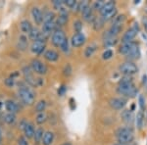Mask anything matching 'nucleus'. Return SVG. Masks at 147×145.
Instances as JSON below:
<instances>
[{
    "label": "nucleus",
    "mask_w": 147,
    "mask_h": 145,
    "mask_svg": "<svg viewBox=\"0 0 147 145\" xmlns=\"http://www.w3.org/2000/svg\"><path fill=\"white\" fill-rule=\"evenodd\" d=\"M116 137H117L119 143L129 144L134 141V132H132L131 127H121L116 132Z\"/></svg>",
    "instance_id": "obj_1"
},
{
    "label": "nucleus",
    "mask_w": 147,
    "mask_h": 145,
    "mask_svg": "<svg viewBox=\"0 0 147 145\" xmlns=\"http://www.w3.org/2000/svg\"><path fill=\"white\" fill-rule=\"evenodd\" d=\"M19 97L26 105H32L35 100V95L32 89L27 86H22L19 90Z\"/></svg>",
    "instance_id": "obj_2"
},
{
    "label": "nucleus",
    "mask_w": 147,
    "mask_h": 145,
    "mask_svg": "<svg viewBox=\"0 0 147 145\" xmlns=\"http://www.w3.org/2000/svg\"><path fill=\"white\" fill-rule=\"evenodd\" d=\"M118 92L127 97H134L137 94V88L136 87V85L134 84V82L119 84V86H118Z\"/></svg>",
    "instance_id": "obj_3"
},
{
    "label": "nucleus",
    "mask_w": 147,
    "mask_h": 145,
    "mask_svg": "<svg viewBox=\"0 0 147 145\" xmlns=\"http://www.w3.org/2000/svg\"><path fill=\"white\" fill-rule=\"evenodd\" d=\"M24 72V76H25V80L26 82H28V84L32 85V86H39V85L42 84V80L41 78H36L34 77L32 73V69L30 67H25L23 70Z\"/></svg>",
    "instance_id": "obj_4"
},
{
    "label": "nucleus",
    "mask_w": 147,
    "mask_h": 145,
    "mask_svg": "<svg viewBox=\"0 0 147 145\" xmlns=\"http://www.w3.org/2000/svg\"><path fill=\"white\" fill-rule=\"evenodd\" d=\"M66 40H67V37H66L65 32L62 30H60V28H57L55 32H53V34H52L51 41L54 46L56 47H61Z\"/></svg>",
    "instance_id": "obj_5"
},
{
    "label": "nucleus",
    "mask_w": 147,
    "mask_h": 145,
    "mask_svg": "<svg viewBox=\"0 0 147 145\" xmlns=\"http://www.w3.org/2000/svg\"><path fill=\"white\" fill-rule=\"evenodd\" d=\"M120 72L125 76H132L138 72V68L132 62H125L120 66Z\"/></svg>",
    "instance_id": "obj_6"
},
{
    "label": "nucleus",
    "mask_w": 147,
    "mask_h": 145,
    "mask_svg": "<svg viewBox=\"0 0 147 145\" xmlns=\"http://www.w3.org/2000/svg\"><path fill=\"white\" fill-rule=\"evenodd\" d=\"M138 32H139L138 24H134V25L130 28H129V30L125 32V34L123 35V38H122L123 43L132 42V40L134 39V37H136L137 34H138Z\"/></svg>",
    "instance_id": "obj_7"
},
{
    "label": "nucleus",
    "mask_w": 147,
    "mask_h": 145,
    "mask_svg": "<svg viewBox=\"0 0 147 145\" xmlns=\"http://www.w3.org/2000/svg\"><path fill=\"white\" fill-rule=\"evenodd\" d=\"M30 67H32V70L34 72L38 74V75H45L47 73L46 65L42 63L40 60H38V59H34L32 61V64H30Z\"/></svg>",
    "instance_id": "obj_8"
},
{
    "label": "nucleus",
    "mask_w": 147,
    "mask_h": 145,
    "mask_svg": "<svg viewBox=\"0 0 147 145\" xmlns=\"http://www.w3.org/2000/svg\"><path fill=\"white\" fill-rule=\"evenodd\" d=\"M85 42V35L82 32H77L72 36V39H71V43L74 47H80L84 44Z\"/></svg>",
    "instance_id": "obj_9"
},
{
    "label": "nucleus",
    "mask_w": 147,
    "mask_h": 145,
    "mask_svg": "<svg viewBox=\"0 0 147 145\" xmlns=\"http://www.w3.org/2000/svg\"><path fill=\"white\" fill-rule=\"evenodd\" d=\"M109 104L115 110H122L127 104V100L125 98H112L109 101Z\"/></svg>",
    "instance_id": "obj_10"
},
{
    "label": "nucleus",
    "mask_w": 147,
    "mask_h": 145,
    "mask_svg": "<svg viewBox=\"0 0 147 145\" xmlns=\"http://www.w3.org/2000/svg\"><path fill=\"white\" fill-rule=\"evenodd\" d=\"M32 51L34 52V54H41L42 52L44 51L45 49V42H42V41H39V40H36V41H34L32 44V47H30Z\"/></svg>",
    "instance_id": "obj_11"
},
{
    "label": "nucleus",
    "mask_w": 147,
    "mask_h": 145,
    "mask_svg": "<svg viewBox=\"0 0 147 145\" xmlns=\"http://www.w3.org/2000/svg\"><path fill=\"white\" fill-rule=\"evenodd\" d=\"M82 15L84 20L87 21V22H94V20H95L94 15H93V12H92V8L89 5H87L85 8L82 9Z\"/></svg>",
    "instance_id": "obj_12"
},
{
    "label": "nucleus",
    "mask_w": 147,
    "mask_h": 145,
    "mask_svg": "<svg viewBox=\"0 0 147 145\" xmlns=\"http://www.w3.org/2000/svg\"><path fill=\"white\" fill-rule=\"evenodd\" d=\"M68 23V13L65 10V8H62L60 10V15H59L58 19L56 21L57 27H63Z\"/></svg>",
    "instance_id": "obj_13"
},
{
    "label": "nucleus",
    "mask_w": 147,
    "mask_h": 145,
    "mask_svg": "<svg viewBox=\"0 0 147 145\" xmlns=\"http://www.w3.org/2000/svg\"><path fill=\"white\" fill-rule=\"evenodd\" d=\"M140 54L141 53H140V49H139L138 44L134 42V46H132L129 55L127 56V58L129 59V60H137V59H139V57H140Z\"/></svg>",
    "instance_id": "obj_14"
},
{
    "label": "nucleus",
    "mask_w": 147,
    "mask_h": 145,
    "mask_svg": "<svg viewBox=\"0 0 147 145\" xmlns=\"http://www.w3.org/2000/svg\"><path fill=\"white\" fill-rule=\"evenodd\" d=\"M32 18H34V22L36 23L37 25H40V24L43 22V15H42V12L40 11L39 8L34 7L32 10Z\"/></svg>",
    "instance_id": "obj_15"
},
{
    "label": "nucleus",
    "mask_w": 147,
    "mask_h": 145,
    "mask_svg": "<svg viewBox=\"0 0 147 145\" xmlns=\"http://www.w3.org/2000/svg\"><path fill=\"white\" fill-rule=\"evenodd\" d=\"M24 132H25L26 137H28V138H32V137H34L35 130H34V127L32 125V123H27L26 127H24Z\"/></svg>",
    "instance_id": "obj_16"
},
{
    "label": "nucleus",
    "mask_w": 147,
    "mask_h": 145,
    "mask_svg": "<svg viewBox=\"0 0 147 145\" xmlns=\"http://www.w3.org/2000/svg\"><path fill=\"white\" fill-rule=\"evenodd\" d=\"M134 42H127V43H123V45H121L120 47V53L123 54V55L125 56H127L129 55V53L130 52V50H131L132 46H134Z\"/></svg>",
    "instance_id": "obj_17"
},
{
    "label": "nucleus",
    "mask_w": 147,
    "mask_h": 145,
    "mask_svg": "<svg viewBox=\"0 0 147 145\" xmlns=\"http://www.w3.org/2000/svg\"><path fill=\"white\" fill-rule=\"evenodd\" d=\"M5 108L9 113H13V114L17 113L19 111V106L17 105V103H15V102L12 100H7L5 102Z\"/></svg>",
    "instance_id": "obj_18"
},
{
    "label": "nucleus",
    "mask_w": 147,
    "mask_h": 145,
    "mask_svg": "<svg viewBox=\"0 0 147 145\" xmlns=\"http://www.w3.org/2000/svg\"><path fill=\"white\" fill-rule=\"evenodd\" d=\"M44 58L49 62H55L59 59V54L55 50H47L44 53Z\"/></svg>",
    "instance_id": "obj_19"
},
{
    "label": "nucleus",
    "mask_w": 147,
    "mask_h": 145,
    "mask_svg": "<svg viewBox=\"0 0 147 145\" xmlns=\"http://www.w3.org/2000/svg\"><path fill=\"white\" fill-rule=\"evenodd\" d=\"M116 3L114 1H108V2H105V4H104L103 8L100 10V14L101 15H104V14L108 13V12L114 10V9L116 8L115 7Z\"/></svg>",
    "instance_id": "obj_20"
},
{
    "label": "nucleus",
    "mask_w": 147,
    "mask_h": 145,
    "mask_svg": "<svg viewBox=\"0 0 147 145\" xmlns=\"http://www.w3.org/2000/svg\"><path fill=\"white\" fill-rule=\"evenodd\" d=\"M54 139V134L52 132H45L43 135V138H42V144L43 145H50L53 142Z\"/></svg>",
    "instance_id": "obj_21"
},
{
    "label": "nucleus",
    "mask_w": 147,
    "mask_h": 145,
    "mask_svg": "<svg viewBox=\"0 0 147 145\" xmlns=\"http://www.w3.org/2000/svg\"><path fill=\"white\" fill-rule=\"evenodd\" d=\"M20 28H21V30L25 34H30V30H32V24L30 23V21L28 20H24L21 22L20 24Z\"/></svg>",
    "instance_id": "obj_22"
},
{
    "label": "nucleus",
    "mask_w": 147,
    "mask_h": 145,
    "mask_svg": "<svg viewBox=\"0 0 147 145\" xmlns=\"http://www.w3.org/2000/svg\"><path fill=\"white\" fill-rule=\"evenodd\" d=\"M118 42L117 36H108L104 37V46L105 47H111L114 46Z\"/></svg>",
    "instance_id": "obj_23"
},
{
    "label": "nucleus",
    "mask_w": 147,
    "mask_h": 145,
    "mask_svg": "<svg viewBox=\"0 0 147 145\" xmlns=\"http://www.w3.org/2000/svg\"><path fill=\"white\" fill-rule=\"evenodd\" d=\"M117 17V9H114V10L108 12V13L104 14V15H101V18L103 19V21L105 22V21H110L112 20V19H115Z\"/></svg>",
    "instance_id": "obj_24"
},
{
    "label": "nucleus",
    "mask_w": 147,
    "mask_h": 145,
    "mask_svg": "<svg viewBox=\"0 0 147 145\" xmlns=\"http://www.w3.org/2000/svg\"><path fill=\"white\" fill-rule=\"evenodd\" d=\"M40 34H41V32H39L38 28H32V30H30V32L28 34V37L32 40H34V41H36V40H38Z\"/></svg>",
    "instance_id": "obj_25"
},
{
    "label": "nucleus",
    "mask_w": 147,
    "mask_h": 145,
    "mask_svg": "<svg viewBox=\"0 0 147 145\" xmlns=\"http://www.w3.org/2000/svg\"><path fill=\"white\" fill-rule=\"evenodd\" d=\"M121 117H122V119L125 121V123H131L132 122V114H131V112H130V110L123 111Z\"/></svg>",
    "instance_id": "obj_26"
},
{
    "label": "nucleus",
    "mask_w": 147,
    "mask_h": 145,
    "mask_svg": "<svg viewBox=\"0 0 147 145\" xmlns=\"http://www.w3.org/2000/svg\"><path fill=\"white\" fill-rule=\"evenodd\" d=\"M143 121H144V115H143V111H139L136 115V125L138 127V129H141L142 125H143Z\"/></svg>",
    "instance_id": "obj_27"
},
{
    "label": "nucleus",
    "mask_w": 147,
    "mask_h": 145,
    "mask_svg": "<svg viewBox=\"0 0 147 145\" xmlns=\"http://www.w3.org/2000/svg\"><path fill=\"white\" fill-rule=\"evenodd\" d=\"M54 19H55V14L51 11L46 12L45 14H43V23H49L53 22Z\"/></svg>",
    "instance_id": "obj_28"
},
{
    "label": "nucleus",
    "mask_w": 147,
    "mask_h": 145,
    "mask_svg": "<svg viewBox=\"0 0 147 145\" xmlns=\"http://www.w3.org/2000/svg\"><path fill=\"white\" fill-rule=\"evenodd\" d=\"M45 108H46V102L44 100H40L38 103L36 104V106H35V112H37L38 114L43 113Z\"/></svg>",
    "instance_id": "obj_29"
},
{
    "label": "nucleus",
    "mask_w": 147,
    "mask_h": 145,
    "mask_svg": "<svg viewBox=\"0 0 147 145\" xmlns=\"http://www.w3.org/2000/svg\"><path fill=\"white\" fill-rule=\"evenodd\" d=\"M28 46V38L25 35H21L20 38H19V47H20L22 50H25Z\"/></svg>",
    "instance_id": "obj_30"
},
{
    "label": "nucleus",
    "mask_w": 147,
    "mask_h": 145,
    "mask_svg": "<svg viewBox=\"0 0 147 145\" xmlns=\"http://www.w3.org/2000/svg\"><path fill=\"white\" fill-rule=\"evenodd\" d=\"M43 135H44V132L43 129H42L41 127L37 128L36 130H35V134H34V140L35 142H39L40 140H42V138H43Z\"/></svg>",
    "instance_id": "obj_31"
},
{
    "label": "nucleus",
    "mask_w": 147,
    "mask_h": 145,
    "mask_svg": "<svg viewBox=\"0 0 147 145\" xmlns=\"http://www.w3.org/2000/svg\"><path fill=\"white\" fill-rule=\"evenodd\" d=\"M4 121H5L8 125H12V123H15V121H16L15 114H13V113L6 114L5 117H4Z\"/></svg>",
    "instance_id": "obj_32"
},
{
    "label": "nucleus",
    "mask_w": 147,
    "mask_h": 145,
    "mask_svg": "<svg viewBox=\"0 0 147 145\" xmlns=\"http://www.w3.org/2000/svg\"><path fill=\"white\" fill-rule=\"evenodd\" d=\"M46 120H47V116L44 112L43 113L37 114L36 119H35V121H36V123H38V125H42V123H44L46 122Z\"/></svg>",
    "instance_id": "obj_33"
},
{
    "label": "nucleus",
    "mask_w": 147,
    "mask_h": 145,
    "mask_svg": "<svg viewBox=\"0 0 147 145\" xmlns=\"http://www.w3.org/2000/svg\"><path fill=\"white\" fill-rule=\"evenodd\" d=\"M125 21V15H119L114 19V25H118V26H123Z\"/></svg>",
    "instance_id": "obj_34"
},
{
    "label": "nucleus",
    "mask_w": 147,
    "mask_h": 145,
    "mask_svg": "<svg viewBox=\"0 0 147 145\" xmlns=\"http://www.w3.org/2000/svg\"><path fill=\"white\" fill-rule=\"evenodd\" d=\"M103 25H104L103 19H102V18L96 19L95 18V20H94V22H93V27H94L95 30H100V28L103 27Z\"/></svg>",
    "instance_id": "obj_35"
},
{
    "label": "nucleus",
    "mask_w": 147,
    "mask_h": 145,
    "mask_svg": "<svg viewBox=\"0 0 147 145\" xmlns=\"http://www.w3.org/2000/svg\"><path fill=\"white\" fill-rule=\"evenodd\" d=\"M95 46H88L86 49H85V52H84V56L85 57H90L92 56V54L94 53V51H95Z\"/></svg>",
    "instance_id": "obj_36"
},
{
    "label": "nucleus",
    "mask_w": 147,
    "mask_h": 145,
    "mask_svg": "<svg viewBox=\"0 0 147 145\" xmlns=\"http://www.w3.org/2000/svg\"><path fill=\"white\" fill-rule=\"evenodd\" d=\"M64 4H65L66 6L69 7V8H74L75 9L76 7H77V1H75V0H64Z\"/></svg>",
    "instance_id": "obj_37"
},
{
    "label": "nucleus",
    "mask_w": 147,
    "mask_h": 145,
    "mask_svg": "<svg viewBox=\"0 0 147 145\" xmlns=\"http://www.w3.org/2000/svg\"><path fill=\"white\" fill-rule=\"evenodd\" d=\"M74 28H75V30L77 32H80L82 30V23L79 20L76 21V22L74 23Z\"/></svg>",
    "instance_id": "obj_38"
},
{
    "label": "nucleus",
    "mask_w": 147,
    "mask_h": 145,
    "mask_svg": "<svg viewBox=\"0 0 147 145\" xmlns=\"http://www.w3.org/2000/svg\"><path fill=\"white\" fill-rule=\"evenodd\" d=\"M113 56V51L111 49H107L106 51H104V53L102 54V57H103L104 60H108V59L112 58Z\"/></svg>",
    "instance_id": "obj_39"
},
{
    "label": "nucleus",
    "mask_w": 147,
    "mask_h": 145,
    "mask_svg": "<svg viewBox=\"0 0 147 145\" xmlns=\"http://www.w3.org/2000/svg\"><path fill=\"white\" fill-rule=\"evenodd\" d=\"M104 4H105V2L103 1V0H100V1H96L95 3H94V9H96V10H98L99 12H100V10L102 8H103Z\"/></svg>",
    "instance_id": "obj_40"
},
{
    "label": "nucleus",
    "mask_w": 147,
    "mask_h": 145,
    "mask_svg": "<svg viewBox=\"0 0 147 145\" xmlns=\"http://www.w3.org/2000/svg\"><path fill=\"white\" fill-rule=\"evenodd\" d=\"M53 5L55 7L56 9L58 10H61L63 8V5H64V1H61V0H54L53 1Z\"/></svg>",
    "instance_id": "obj_41"
},
{
    "label": "nucleus",
    "mask_w": 147,
    "mask_h": 145,
    "mask_svg": "<svg viewBox=\"0 0 147 145\" xmlns=\"http://www.w3.org/2000/svg\"><path fill=\"white\" fill-rule=\"evenodd\" d=\"M138 103H139V107H140V110L143 111L145 109V99H144V97L142 95H139Z\"/></svg>",
    "instance_id": "obj_42"
},
{
    "label": "nucleus",
    "mask_w": 147,
    "mask_h": 145,
    "mask_svg": "<svg viewBox=\"0 0 147 145\" xmlns=\"http://www.w3.org/2000/svg\"><path fill=\"white\" fill-rule=\"evenodd\" d=\"M4 84H5L8 87H12V86H14V84H15V80L12 78H8L5 80Z\"/></svg>",
    "instance_id": "obj_43"
},
{
    "label": "nucleus",
    "mask_w": 147,
    "mask_h": 145,
    "mask_svg": "<svg viewBox=\"0 0 147 145\" xmlns=\"http://www.w3.org/2000/svg\"><path fill=\"white\" fill-rule=\"evenodd\" d=\"M61 48V50H62L63 52H65V53H67V52L69 51V41H68V39L66 40L65 42L62 44V46L60 47Z\"/></svg>",
    "instance_id": "obj_44"
},
{
    "label": "nucleus",
    "mask_w": 147,
    "mask_h": 145,
    "mask_svg": "<svg viewBox=\"0 0 147 145\" xmlns=\"http://www.w3.org/2000/svg\"><path fill=\"white\" fill-rule=\"evenodd\" d=\"M71 74H72V68H71V66L68 64V65L65 67V69H64V75L67 76V77H69Z\"/></svg>",
    "instance_id": "obj_45"
},
{
    "label": "nucleus",
    "mask_w": 147,
    "mask_h": 145,
    "mask_svg": "<svg viewBox=\"0 0 147 145\" xmlns=\"http://www.w3.org/2000/svg\"><path fill=\"white\" fill-rule=\"evenodd\" d=\"M18 145H28V142L26 137L21 136L18 140Z\"/></svg>",
    "instance_id": "obj_46"
},
{
    "label": "nucleus",
    "mask_w": 147,
    "mask_h": 145,
    "mask_svg": "<svg viewBox=\"0 0 147 145\" xmlns=\"http://www.w3.org/2000/svg\"><path fill=\"white\" fill-rule=\"evenodd\" d=\"M66 90H67V88H66L65 85H62V86H61L60 88L58 89V94L60 95V96H63V95L65 94Z\"/></svg>",
    "instance_id": "obj_47"
},
{
    "label": "nucleus",
    "mask_w": 147,
    "mask_h": 145,
    "mask_svg": "<svg viewBox=\"0 0 147 145\" xmlns=\"http://www.w3.org/2000/svg\"><path fill=\"white\" fill-rule=\"evenodd\" d=\"M142 24H143L144 30H145V32H147V16H144V17L142 18Z\"/></svg>",
    "instance_id": "obj_48"
},
{
    "label": "nucleus",
    "mask_w": 147,
    "mask_h": 145,
    "mask_svg": "<svg viewBox=\"0 0 147 145\" xmlns=\"http://www.w3.org/2000/svg\"><path fill=\"white\" fill-rule=\"evenodd\" d=\"M114 145H134V144H132V143H129V144H124V143H116V144H114Z\"/></svg>",
    "instance_id": "obj_49"
},
{
    "label": "nucleus",
    "mask_w": 147,
    "mask_h": 145,
    "mask_svg": "<svg viewBox=\"0 0 147 145\" xmlns=\"http://www.w3.org/2000/svg\"><path fill=\"white\" fill-rule=\"evenodd\" d=\"M62 145H72L70 143V142H66V143H64V144H62Z\"/></svg>",
    "instance_id": "obj_50"
},
{
    "label": "nucleus",
    "mask_w": 147,
    "mask_h": 145,
    "mask_svg": "<svg viewBox=\"0 0 147 145\" xmlns=\"http://www.w3.org/2000/svg\"><path fill=\"white\" fill-rule=\"evenodd\" d=\"M1 138H2V137H1V132H0V141H1Z\"/></svg>",
    "instance_id": "obj_51"
}]
</instances>
